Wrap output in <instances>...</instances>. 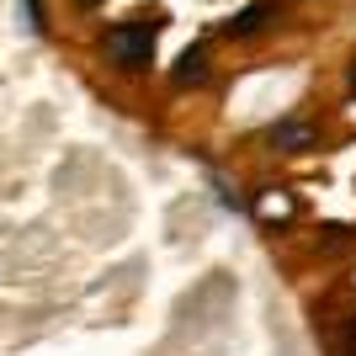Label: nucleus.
<instances>
[{
	"mask_svg": "<svg viewBox=\"0 0 356 356\" xmlns=\"http://www.w3.org/2000/svg\"><path fill=\"white\" fill-rule=\"evenodd\" d=\"M154 43H160V22H149V16H128L118 27H106V59L118 70L154 64Z\"/></svg>",
	"mask_w": 356,
	"mask_h": 356,
	"instance_id": "nucleus-1",
	"label": "nucleus"
},
{
	"mask_svg": "<svg viewBox=\"0 0 356 356\" xmlns=\"http://www.w3.org/2000/svg\"><path fill=\"white\" fill-rule=\"evenodd\" d=\"M271 144L287 149V154H309V149L319 144V128H314V122H303V118H287V122H277V128H271Z\"/></svg>",
	"mask_w": 356,
	"mask_h": 356,
	"instance_id": "nucleus-2",
	"label": "nucleus"
},
{
	"mask_svg": "<svg viewBox=\"0 0 356 356\" xmlns=\"http://www.w3.org/2000/svg\"><path fill=\"white\" fill-rule=\"evenodd\" d=\"M271 16H277V0H255V6H245V11H234L223 22V32H229V38H255Z\"/></svg>",
	"mask_w": 356,
	"mask_h": 356,
	"instance_id": "nucleus-3",
	"label": "nucleus"
},
{
	"mask_svg": "<svg viewBox=\"0 0 356 356\" xmlns=\"http://www.w3.org/2000/svg\"><path fill=\"white\" fill-rule=\"evenodd\" d=\"M208 80V48H186L176 59V86H202Z\"/></svg>",
	"mask_w": 356,
	"mask_h": 356,
	"instance_id": "nucleus-4",
	"label": "nucleus"
},
{
	"mask_svg": "<svg viewBox=\"0 0 356 356\" xmlns=\"http://www.w3.org/2000/svg\"><path fill=\"white\" fill-rule=\"evenodd\" d=\"M351 96H356V64H351Z\"/></svg>",
	"mask_w": 356,
	"mask_h": 356,
	"instance_id": "nucleus-5",
	"label": "nucleus"
},
{
	"mask_svg": "<svg viewBox=\"0 0 356 356\" xmlns=\"http://www.w3.org/2000/svg\"><path fill=\"white\" fill-rule=\"evenodd\" d=\"M80 6H102V0H80Z\"/></svg>",
	"mask_w": 356,
	"mask_h": 356,
	"instance_id": "nucleus-6",
	"label": "nucleus"
}]
</instances>
